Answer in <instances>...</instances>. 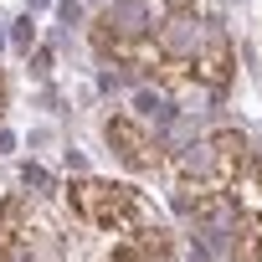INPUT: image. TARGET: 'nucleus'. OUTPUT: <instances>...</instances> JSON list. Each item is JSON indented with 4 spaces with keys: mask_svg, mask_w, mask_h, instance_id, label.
Masks as SVG:
<instances>
[{
    "mask_svg": "<svg viewBox=\"0 0 262 262\" xmlns=\"http://www.w3.org/2000/svg\"><path fill=\"white\" fill-rule=\"evenodd\" d=\"M67 201L72 211L98 226V231H134L144 226V201L134 185H118V180H98V175H82L67 185Z\"/></svg>",
    "mask_w": 262,
    "mask_h": 262,
    "instance_id": "nucleus-1",
    "label": "nucleus"
},
{
    "mask_svg": "<svg viewBox=\"0 0 262 262\" xmlns=\"http://www.w3.org/2000/svg\"><path fill=\"white\" fill-rule=\"evenodd\" d=\"M242 170H247V139L236 128H221V134L190 144L175 190H231L242 180Z\"/></svg>",
    "mask_w": 262,
    "mask_h": 262,
    "instance_id": "nucleus-2",
    "label": "nucleus"
},
{
    "mask_svg": "<svg viewBox=\"0 0 262 262\" xmlns=\"http://www.w3.org/2000/svg\"><path fill=\"white\" fill-rule=\"evenodd\" d=\"M231 67H236L231 36H226L216 21H206V26H201V36H195V47H190V57H185L190 82H201L206 93H221V88L231 82Z\"/></svg>",
    "mask_w": 262,
    "mask_h": 262,
    "instance_id": "nucleus-3",
    "label": "nucleus"
},
{
    "mask_svg": "<svg viewBox=\"0 0 262 262\" xmlns=\"http://www.w3.org/2000/svg\"><path fill=\"white\" fill-rule=\"evenodd\" d=\"M108 144H113V155H118L128 170H155V165H160V144L144 134V123L128 118V113L108 118Z\"/></svg>",
    "mask_w": 262,
    "mask_h": 262,
    "instance_id": "nucleus-4",
    "label": "nucleus"
},
{
    "mask_svg": "<svg viewBox=\"0 0 262 262\" xmlns=\"http://www.w3.org/2000/svg\"><path fill=\"white\" fill-rule=\"evenodd\" d=\"M0 262H31V211L21 195L0 201Z\"/></svg>",
    "mask_w": 262,
    "mask_h": 262,
    "instance_id": "nucleus-5",
    "label": "nucleus"
},
{
    "mask_svg": "<svg viewBox=\"0 0 262 262\" xmlns=\"http://www.w3.org/2000/svg\"><path fill=\"white\" fill-rule=\"evenodd\" d=\"M170 252H175V242L165 226H134L128 242L113 247V262H170Z\"/></svg>",
    "mask_w": 262,
    "mask_h": 262,
    "instance_id": "nucleus-6",
    "label": "nucleus"
},
{
    "mask_svg": "<svg viewBox=\"0 0 262 262\" xmlns=\"http://www.w3.org/2000/svg\"><path fill=\"white\" fill-rule=\"evenodd\" d=\"M231 262H262V211L231 221Z\"/></svg>",
    "mask_w": 262,
    "mask_h": 262,
    "instance_id": "nucleus-7",
    "label": "nucleus"
},
{
    "mask_svg": "<svg viewBox=\"0 0 262 262\" xmlns=\"http://www.w3.org/2000/svg\"><path fill=\"white\" fill-rule=\"evenodd\" d=\"M0 108H6V77H0Z\"/></svg>",
    "mask_w": 262,
    "mask_h": 262,
    "instance_id": "nucleus-8",
    "label": "nucleus"
}]
</instances>
